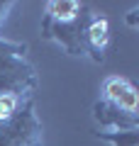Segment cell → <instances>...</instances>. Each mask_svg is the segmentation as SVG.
Listing matches in <instances>:
<instances>
[{"instance_id": "obj_1", "label": "cell", "mask_w": 139, "mask_h": 146, "mask_svg": "<svg viewBox=\"0 0 139 146\" xmlns=\"http://www.w3.org/2000/svg\"><path fill=\"white\" fill-rule=\"evenodd\" d=\"M27 44L0 36V98L12 95L20 102L34 100L37 71L27 61Z\"/></svg>"}, {"instance_id": "obj_2", "label": "cell", "mask_w": 139, "mask_h": 146, "mask_svg": "<svg viewBox=\"0 0 139 146\" xmlns=\"http://www.w3.org/2000/svg\"><path fill=\"white\" fill-rule=\"evenodd\" d=\"M93 12L90 7H83L73 17H41V39L54 42L68 54V56H88V44H86V27L90 22Z\"/></svg>"}, {"instance_id": "obj_3", "label": "cell", "mask_w": 139, "mask_h": 146, "mask_svg": "<svg viewBox=\"0 0 139 146\" xmlns=\"http://www.w3.org/2000/svg\"><path fill=\"white\" fill-rule=\"evenodd\" d=\"M44 129L34 112V100L25 102L7 122H0V146H41Z\"/></svg>"}, {"instance_id": "obj_4", "label": "cell", "mask_w": 139, "mask_h": 146, "mask_svg": "<svg viewBox=\"0 0 139 146\" xmlns=\"http://www.w3.org/2000/svg\"><path fill=\"white\" fill-rule=\"evenodd\" d=\"M103 100L122 107L124 112L139 115L137 112L139 93H137V88H134L132 80L122 78V76H110V78H105V83H103Z\"/></svg>"}, {"instance_id": "obj_5", "label": "cell", "mask_w": 139, "mask_h": 146, "mask_svg": "<svg viewBox=\"0 0 139 146\" xmlns=\"http://www.w3.org/2000/svg\"><path fill=\"white\" fill-rule=\"evenodd\" d=\"M93 119L100 124V129H139V115L124 112L103 98L93 105Z\"/></svg>"}, {"instance_id": "obj_6", "label": "cell", "mask_w": 139, "mask_h": 146, "mask_svg": "<svg viewBox=\"0 0 139 146\" xmlns=\"http://www.w3.org/2000/svg\"><path fill=\"white\" fill-rule=\"evenodd\" d=\"M86 44H88V58L95 63H103L110 44V22L105 15L93 12L90 22L86 27Z\"/></svg>"}, {"instance_id": "obj_7", "label": "cell", "mask_w": 139, "mask_h": 146, "mask_svg": "<svg viewBox=\"0 0 139 146\" xmlns=\"http://www.w3.org/2000/svg\"><path fill=\"white\" fill-rule=\"evenodd\" d=\"M93 136L112 146H139V129H98L93 131Z\"/></svg>"}, {"instance_id": "obj_8", "label": "cell", "mask_w": 139, "mask_h": 146, "mask_svg": "<svg viewBox=\"0 0 139 146\" xmlns=\"http://www.w3.org/2000/svg\"><path fill=\"white\" fill-rule=\"evenodd\" d=\"M25 102H20L17 98H12V95H3L0 98V122H7L15 117V112L22 107Z\"/></svg>"}, {"instance_id": "obj_9", "label": "cell", "mask_w": 139, "mask_h": 146, "mask_svg": "<svg viewBox=\"0 0 139 146\" xmlns=\"http://www.w3.org/2000/svg\"><path fill=\"white\" fill-rule=\"evenodd\" d=\"M124 25L132 27V29H139V5H134L132 10L127 12V17H124Z\"/></svg>"}, {"instance_id": "obj_10", "label": "cell", "mask_w": 139, "mask_h": 146, "mask_svg": "<svg viewBox=\"0 0 139 146\" xmlns=\"http://www.w3.org/2000/svg\"><path fill=\"white\" fill-rule=\"evenodd\" d=\"M12 7H15V3H10V0H5V3H3V0H0V27H3V22L7 20V15H10Z\"/></svg>"}]
</instances>
